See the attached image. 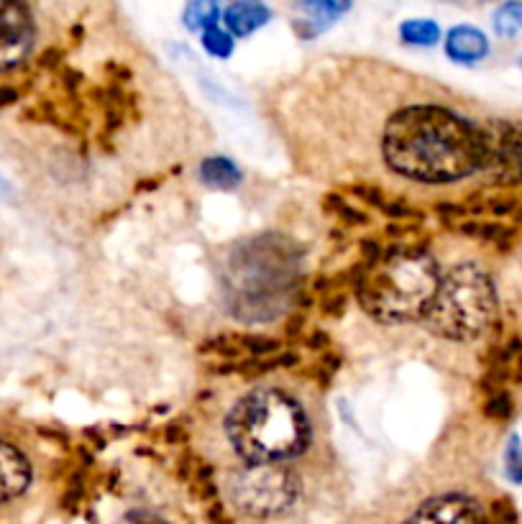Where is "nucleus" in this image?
Here are the masks:
<instances>
[{
	"label": "nucleus",
	"instance_id": "5",
	"mask_svg": "<svg viewBox=\"0 0 522 524\" xmlns=\"http://www.w3.org/2000/svg\"><path fill=\"white\" fill-rule=\"evenodd\" d=\"M297 476L282 461L246 463L228 481V496L244 514L274 517L290 509L297 499Z\"/></svg>",
	"mask_w": 522,
	"mask_h": 524
},
{
	"label": "nucleus",
	"instance_id": "4",
	"mask_svg": "<svg viewBox=\"0 0 522 524\" xmlns=\"http://www.w3.org/2000/svg\"><path fill=\"white\" fill-rule=\"evenodd\" d=\"M497 320V289L482 266L459 264L441 277L420 323L438 338L476 340Z\"/></svg>",
	"mask_w": 522,
	"mask_h": 524
},
{
	"label": "nucleus",
	"instance_id": "20",
	"mask_svg": "<svg viewBox=\"0 0 522 524\" xmlns=\"http://www.w3.org/2000/svg\"><path fill=\"white\" fill-rule=\"evenodd\" d=\"M241 346L249 356H272L282 348V343L274 338H241Z\"/></svg>",
	"mask_w": 522,
	"mask_h": 524
},
{
	"label": "nucleus",
	"instance_id": "13",
	"mask_svg": "<svg viewBox=\"0 0 522 524\" xmlns=\"http://www.w3.org/2000/svg\"><path fill=\"white\" fill-rule=\"evenodd\" d=\"M200 177L205 185L215 187V190H233L241 182V172L226 156H208L200 164Z\"/></svg>",
	"mask_w": 522,
	"mask_h": 524
},
{
	"label": "nucleus",
	"instance_id": "18",
	"mask_svg": "<svg viewBox=\"0 0 522 524\" xmlns=\"http://www.w3.org/2000/svg\"><path fill=\"white\" fill-rule=\"evenodd\" d=\"M323 208L331 210V213H336V215H341L343 223H348V225H366V223H369V215L361 213V210H354L346 200H343V197H338V195L325 197Z\"/></svg>",
	"mask_w": 522,
	"mask_h": 524
},
{
	"label": "nucleus",
	"instance_id": "14",
	"mask_svg": "<svg viewBox=\"0 0 522 524\" xmlns=\"http://www.w3.org/2000/svg\"><path fill=\"white\" fill-rule=\"evenodd\" d=\"M218 18H221L218 0H187L185 26L190 31H205L208 26L218 24Z\"/></svg>",
	"mask_w": 522,
	"mask_h": 524
},
{
	"label": "nucleus",
	"instance_id": "24",
	"mask_svg": "<svg viewBox=\"0 0 522 524\" xmlns=\"http://www.w3.org/2000/svg\"><path fill=\"white\" fill-rule=\"evenodd\" d=\"M164 440H167L169 445L185 443V427H182L180 422H169V425L164 427Z\"/></svg>",
	"mask_w": 522,
	"mask_h": 524
},
{
	"label": "nucleus",
	"instance_id": "2",
	"mask_svg": "<svg viewBox=\"0 0 522 524\" xmlns=\"http://www.w3.org/2000/svg\"><path fill=\"white\" fill-rule=\"evenodd\" d=\"M441 284L438 264L420 248H392L366 264L354 282L361 307L377 323L400 325L420 320Z\"/></svg>",
	"mask_w": 522,
	"mask_h": 524
},
{
	"label": "nucleus",
	"instance_id": "27",
	"mask_svg": "<svg viewBox=\"0 0 522 524\" xmlns=\"http://www.w3.org/2000/svg\"><path fill=\"white\" fill-rule=\"evenodd\" d=\"M16 90H0V105H8V103H16Z\"/></svg>",
	"mask_w": 522,
	"mask_h": 524
},
{
	"label": "nucleus",
	"instance_id": "7",
	"mask_svg": "<svg viewBox=\"0 0 522 524\" xmlns=\"http://www.w3.org/2000/svg\"><path fill=\"white\" fill-rule=\"evenodd\" d=\"M36 44V24L26 0H0V70L16 67Z\"/></svg>",
	"mask_w": 522,
	"mask_h": 524
},
{
	"label": "nucleus",
	"instance_id": "9",
	"mask_svg": "<svg viewBox=\"0 0 522 524\" xmlns=\"http://www.w3.org/2000/svg\"><path fill=\"white\" fill-rule=\"evenodd\" d=\"M31 484V463L18 448L0 440V504L24 494Z\"/></svg>",
	"mask_w": 522,
	"mask_h": 524
},
{
	"label": "nucleus",
	"instance_id": "26",
	"mask_svg": "<svg viewBox=\"0 0 522 524\" xmlns=\"http://www.w3.org/2000/svg\"><path fill=\"white\" fill-rule=\"evenodd\" d=\"M328 346V333H313L308 338V348H313V351H320V348H325Z\"/></svg>",
	"mask_w": 522,
	"mask_h": 524
},
{
	"label": "nucleus",
	"instance_id": "16",
	"mask_svg": "<svg viewBox=\"0 0 522 524\" xmlns=\"http://www.w3.org/2000/svg\"><path fill=\"white\" fill-rule=\"evenodd\" d=\"M494 31H497L502 39H512L522 31V3L520 0H510L505 6L499 8L497 16H494Z\"/></svg>",
	"mask_w": 522,
	"mask_h": 524
},
{
	"label": "nucleus",
	"instance_id": "6",
	"mask_svg": "<svg viewBox=\"0 0 522 524\" xmlns=\"http://www.w3.org/2000/svg\"><path fill=\"white\" fill-rule=\"evenodd\" d=\"M479 172L489 185H522V123L492 121L479 128Z\"/></svg>",
	"mask_w": 522,
	"mask_h": 524
},
{
	"label": "nucleus",
	"instance_id": "12",
	"mask_svg": "<svg viewBox=\"0 0 522 524\" xmlns=\"http://www.w3.org/2000/svg\"><path fill=\"white\" fill-rule=\"evenodd\" d=\"M269 18H272V13L261 0H238L226 11V26L231 29V34L249 36L267 24Z\"/></svg>",
	"mask_w": 522,
	"mask_h": 524
},
{
	"label": "nucleus",
	"instance_id": "22",
	"mask_svg": "<svg viewBox=\"0 0 522 524\" xmlns=\"http://www.w3.org/2000/svg\"><path fill=\"white\" fill-rule=\"evenodd\" d=\"M346 305H348L346 294H331V297H325L323 305H320V310H323V315H328V317H338L346 312Z\"/></svg>",
	"mask_w": 522,
	"mask_h": 524
},
{
	"label": "nucleus",
	"instance_id": "21",
	"mask_svg": "<svg viewBox=\"0 0 522 524\" xmlns=\"http://www.w3.org/2000/svg\"><path fill=\"white\" fill-rule=\"evenodd\" d=\"M484 412H487V417H492V420H507V417L512 415L510 394L505 392L494 394V397L487 402V407H484Z\"/></svg>",
	"mask_w": 522,
	"mask_h": 524
},
{
	"label": "nucleus",
	"instance_id": "1",
	"mask_svg": "<svg viewBox=\"0 0 522 524\" xmlns=\"http://www.w3.org/2000/svg\"><path fill=\"white\" fill-rule=\"evenodd\" d=\"M382 156L392 172L425 185L479 172V128L441 105H412L384 123Z\"/></svg>",
	"mask_w": 522,
	"mask_h": 524
},
{
	"label": "nucleus",
	"instance_id": "11",
	"mask_svg": "<svg viewBox=\"0 0 522 524\" xmlns=\"http://www.w3.org/2000/svg\"><path fill=\"white\" fill-rule=\"evenodd\" d=\"M446 52L456 62L474 64L489 54V41L474 26H456L446 39Z\"/></svg>",
	"mask_w": 522,
	"mask_h": 524
},
{
	"label": "nucleus",
	"instance_id": "17",
	"mask_svg": "<svg viewBox=\"0 0 522 524\" xmlns=\"http://www.w3.org/2000/svg\"><path fill=\"white\" fill-rule=\"evenodd\" d=\"M203 47H205V52L213 54V57L226 59L228 54L233 52V39L228 31L218 29V26L213 24L203 31Z\"/></svg>",
	"mask_w": 522,
	"mask_h": 524
},
{
	"label": "nucleus",
	"instance_id": "3",
	"mask_svg": "<svg viewBox=\"0 0 522 524\" xmlns=\"http://www.w3.org/2000/svg\"><path fill=\"white\" fill-rule=\"evenodd\" d=\"M226 432L246 463L287 461L310 445L305 409L279 389H259L241 399L228 415Z\"/></svg>",
	"mask_w": 522,
	"mask_h": 524
},
{
	"label": "nucleus",
	"instance_id": "10",
	"mask_svg": "<svg viewBox=\"0 0 522 524\" xmlns=\"http://www.w3.org/2000/svg\"><path fill=\"white\" fill-rule=\"evenodd\" d=\"M351 8V0H300V11L305 24L297 26V34L313 39L320 29L331 26Z\"/></svg>",
	"mask_w": 522,
	"mask_h": 524
},
{
	"label": "nucleus",
	"instance_id": "23",
	"mask_svg": "<svg viewBox=\"0 0 522 524\" xmlns=\"http://www.w3.org/2000/svg\"><path fill=\"white\" fill-rule=\"evenodd\" d=\"M354 195H359L361 200L369 202V205H377V208H382V202L387 200V197H384L382 192L374 190V187H369V185H359V187H354Z\"/></svg>",
	"mask_w": 522,
	"mask_h": 524
},
{
	"label": "nucleus",
	"instance_id": "15",
	"mask_svg": "<svg viewBox=\"0 0 522 524\" xmlns=\"http://www.w3.org/2000/svg\"><path fill=\"white\" fill-rule=\"evenodd\" d=\"M400 36L405 44H415V47H433L435 41L441 39V31L433 21H407L400 26Z\"/></svg>",
	"mask_w": 522,
	"mask_h": 524
},
{
	"label": "nucleus",
	"instance_id": "25",
	"mask_svg": "<svg viewBox=\"0 0 522 524\" xmlns=\"http://www.w3.org/2000/svg\"><path fill=\"white\" fill-rule=\"evenodd\" d=\"M302 328H305V315H292L285 325V338H300Z\"/></svg>",
	"mask_w": 522,
	"mask_h": 524
},
{
	"label": "nucleus",
	"instance_id": "19",
	"mask_svg": "<svg viewBox=\"0 0 522 524\" xmlns=\"http://www.w3.org/2000/svg\"><path fill=\"white\" fill-rule=\"evenodd\" d=\"M505 461H507V476H510L512 481H517V484H522V445H520V438L510 440V445H507V453H505Z\"/></svg>",
	"mask_w": 522,
	"mask_h": 524
},
{
	"label": "nucleus",
	"instance_id": "8",
	"mask_svg": "<svg viewBox=\"0 0 522 524\" xmlns=\"http://www.w3.org/2000/svg\"><path fill=\"white\" fill-rule=\"evenodd\" d=\"M410 519L415 522H479V519H487V512L479 501L451 494L420 504V509Z\"/></svg>",
	"mask_w": 522,
	"mask_h": 524
}]
</instances>
